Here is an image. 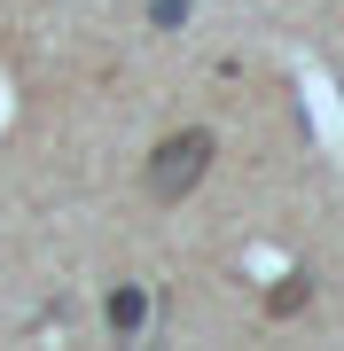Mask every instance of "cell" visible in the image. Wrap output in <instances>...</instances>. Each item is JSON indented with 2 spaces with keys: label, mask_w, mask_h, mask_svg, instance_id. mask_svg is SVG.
I'll list each match as a JSON object with an SVG mask.
<instances>
[{
  "label": "cell",
  "mask_w": 344,
  "mask_h": 351,
  "mask_svg": "<svg viewBox=\"0 0 344 351\" xmlns=\"http://www.w3.org/2000/svg\"><path fill=\"white\" fill-rule=\"evenodd\" d=\"M149 320V289H110V336H133Z\"/></svg>",
  "instance_id": "obj_2"
},
{
  "label": "cell",
  "mask_w": 344,
  "mask_h": 351,
  "mask_svg": "<svg viewBox=\"0 0 344 351\" xmlns=\"http://www.w3.org/2000/svg\"><path fill=\"white\" fill-rule=\"evenodd\" d=\"M306 297H313V281H306V274H290V281H274V289H266V313H274V320H290V313H306Z\"/></svg>",
  "instance_id": "obj_3"
},
{
  "label": "cell",
  "mask_w": 344,
  "mask_h": 351,
  "mask_svg": "<svg viewBox=\"0 0 344 351\" xmlns=\"http://www.w3.org/2000/svg\"><path fill=\"white\" fill-rule=\"evenodd\" d=\"M211 156H219V141H211L204 125H188V133L157 141V149H149V164H141V188H149V203H188L196 188H204Z\"/></svg>",
  "instance_id": "obj_1"
}]
</instances>
